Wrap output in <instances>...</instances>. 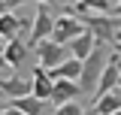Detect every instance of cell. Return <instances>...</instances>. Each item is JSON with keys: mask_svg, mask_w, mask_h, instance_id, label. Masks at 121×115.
I'll return each instance as SVG.
<instances>
[{"mask_svg": "<svg viewBox=\"0 0 121 115\" xmlns=\"http://www.w3.org/2000/svg\"><path fill=\"white\" fill-rule=\"evenodd\" d=\"M109 58H112L109 45L97 43V45H94V52L82 61V73H79V82H76L82 94H91V97H94V88H97V82H100V76H103Z\"/></svg>", "mask_w": 121, "mask_h": 115, "instance_id": "6da1fadb", "label": "cell"}, {"mask_svg": "<svg viewBox=\"0 0 121 115\" xmlns=\"http://www.w3.org/2000/svg\"><path fill=\"white\" fill-rule=\"evenodd\" d=\"M82 24H85L88 33H94L97 43H103V45L112 43V40H115V30L121 27V21L115 18V15H97V12H88L85 18H82Z\"/></svg>", "mask_w": 121, "mask_h": 115, "instance_id": "7a4b0ae2", "label": "cell"}, {"mask_svg": "<svg viewBox=\"0 0 121 115\" xmlns=\"http://www.w3.org/2000/svg\"><path fill=\"white\" fill-rule=\"evenodd\" d=\"M36 6V15H33V24H30V36L27 45H39L43 40L52 36V27H55V15L48 9V3H33Z\"/></svg>", "mask_w": 121, "mask_h": 115, "instance_id": "3957f363", "label": "cell"}, {"mask_svg": "<svg viewBox=\"0 0 121 115\" xmlns=\"http://www.w3.org/2000/svg\"><path fill=\"white\" fill-rule=\"evenodd\" d=\"M33 55H36V61H39V70H55V67H60L67 58H70V52H67V45H58L52 43V40H43L39 45H33Z\"/></svg>", "mask_w": 121, "mask_h": 115, "instance_id": "277c9868", "label": "cell"}, {"mask_svg": "<svg viewBox=\"0 0 121 115\" xmlns=\"http://www.w3.org/2000/svg\"><path fill=\"white\" fill-rule=\"evenodd\" d=\"M82 33H85V24H82L79 18H73V15H58L48 40L58 43V45H70L76 36H82Z\"/></svg>", "mask_w": 121, "mask_h": 115, "instance_id": "5b68a950", "label": "cell"}, {"mask_svg": "<svg viewBox=\"0 0 121 115\" xmlns=\"http://www.w3.org/2000/svg\"><path fill=\"white\" fill-rule=\"evenodd\" d=\"M118 76H121V67H118V55L109 58V64H106L103 76H100V82H97V88H94V100H100V97H106V94H112L115 88H118Z\"/></svg>", "mask_w": 121, "mask_h": 115, "instance_id": "8992f818", "label": "cell"}, {"mask_svg": "<svg viewBox=\"0 0 121 115\" xmlns=\"http://www.w3.org/2000/svg\"><path fill=\"white\" fill-rule=\"evenodd\" d=\"M0 94H6L9 100H21V97H30V79L24 76H0Z\"/></svg>", "mask_w": 121, "mask_h": 115, "instance_id": "52a82bcc", "label": "cell"}, {"mask_svg": "<svg viewBox=\"0 0 121 115\" xmlns=\"http://www.w3.org/2000/svg\"><path fill=\"white\" fill-rule=\"evenodd\" d=\"M52 88H55V82L48 79V73H45V70L36 67V70L30 73V97L48 103V100H52Z\"/></svg>", "mask_w": 121, "mask_h": 115, "instance_id": "ba28073f", "label": "cell"}, {"mask_svg": "<svg viewBox=\"0 0 121 115\" xmlns=\"http://www.w3.org/2000/svg\"><path fill=\"white\" fill-rule=\"evenodd\" d=\"M79 94H82V91H79L76 82L60 79V82H55V88H52V100H48V103H55V109H58V106H67V103H76Z\"/></svg>", "mask_w": 121, "mask_h": 115, "instance_id": "9c48e42d", "label": "cell"}, {"mask_svg": "<svg viewBox=\"0 0 121 115\" xmlns=\"http://www.w3.org/2000/svg\"><path fill=\"white\" fill-rule=\"evenodd\" d=\"M79 73H82V61L67 58L60 67L48 70V79H52V82H60V79H67V82H79Z\"/></svg>", "mask_w": 121, "mask_h": 115, "instance_id": "30bf717a", "label": "cell"}, {"mask_svg": "<svg viewBox=\"0 0 121 115\" xmlns=\"http://www.w3.org/2000/svg\"><path fill=\"white\" fill-rule=\"evenodd\" d=\"M3 58H6V67H21L24 58H27V43H24V40H9V43H3Z\"/></svg>", "mask_w": 121, "mask_h": 115, "instance_id": "8fae6325", "label": "cell"}, {"mask_svg": "<svg viewBox=\"0 0 121 115\" xmlns=\"http://www.w3.org/2000/svg\"><path fill=\"white\" fill-rule=\"evenodd\" d=\"M94 45H97V40H94V33H82V36H76L73 43L67 45V52H70V58H76V61H85V58L94 52Z\"/></svg>", "mask_w": 121, "mask_h": 115, "instance_id": "7c38bea8", "label": "cell"}, {"mask_svg": "<svg viewBox=\"0 0 121 115\" xmlns=\"http://www.w3.org/2000/svg\"><path fill=\"white\" fill-rule=\"evenodd\" d=\"M9 106H15L24 115H48V103L36 100V97H21V100H9Z\"/></svg>", "mask_w": 121, "mask_h": 115, "instance_id": "4fadbf2b", "label": "cell"}, {"mask_svg": "<svg viewBox=\"0 0 121 115\" xmlns=\"http://www.w3.org/2000/svg\"><path fill=\"white\" fill-rule=\"evenodd\" d=\"M94 109H97V115L121 112V91H112V94H106V97H100V100H94Z\"/></svg>", "mask_w": 121, "mask_h": 115, "instance_id": "5bb4252c", "label": "cell"}, {"mask_svg": "<svg viewBox=\"0 0 121 115\" xmlns=\"http://www.w3.org/2000/svg\"><path fill=\"white\" fill-rule=\"evenodd\" d=\"M82 112H85L82 103H67V106H58L52 115H82Z\"/></svg>", "mask_w": 121, "mask_h": 115, "instance_id": "9a60e30c", "label": "cell"}, {"mask_svg": "<svg viewBox=\"0 0 121 115\" xmlns=\"http://www.w3.org/2000/svg\"><path fill=\"white\" fill-rule=\"evenodd\" d=\"M15 6H18V3H9V0H0V18H3V15H9V12H15Z\"/></svg>", "mask_w": 121, "mask_h": 115, "instance_id": "2e32d148", "label": "cell"}, {"mask_svg": "<svg viewBox=\"0 0 121 115\" xmlns=\"http://www.w3.org/2000/svg\"><path fill=\"white\" fill-rule=\"evenodd\" d=\"M0 115H24V112H18V109H15V106H9V103H6V106H3V109H0Z\"/></svg>", "mask_w": 121, "mask_h": 115, "instance_id": "e0dca14e", "label": "cell"}, {"mask_svg": "<svg viewBox=\"0 0 121 115\" xmlns=\"http://www.w3.org/2000/svg\"><path fill=\"white\" fill-rule=\"evenodd\" d=\"M0 70H6V58H3V43H0Z\"/></svg>", "mask_w": 121, "mask_h": 115, "instance_id": "ac0fdd59", "label": "cell"}, {"mask_svg": "<svg viewBox=\"0 0 121 115\" xmlns=\"http://www.w3.org/2000/svg\"><path fill=\"white\" fill-rule=\"evenodd\" d=\"M112 43H118V49H121V27L115 30V40H112Z\"/></svg>", "mask_w": 121, "mask_h": 115, "instance_id": "d6986e66", "label": "cell"}, {"mask_svg": "<svg viewBox=\"0 0 121 115\" xmlns=\"http://www.w3.org/2000/svg\"><path fill=\"white\" fill-rule=\"evenodd\" d=\"M112 15H115V18L121 21V3H115V12H112Z\"/></svg>", "mask_w": 121, "mask_h": 115, "instance_id": "ffe728a7", "label": "cell"}, {"mask_svg": "<svg viewBox=\"0 0 121 115\" xmlns=\"http://www.w3.org/2000/svg\"><path fill=\"white\" fill-rule=\"evenodd\" d=\"M82 115H97V109H94V106H91V109H85V112Z\"/></svg>", "mask_w": 121, "mask_h": 115, "instance_id": "44dd1931", "label": "cell"}, {"mask_svg": "<svg viewBox=\"0 0 121 115\" xmlns=\"http://www.w3.org/2000/svg\"><path fill=\"white\" fill-rule=\"evenodd\" d=\"M118 67H121V52H118Z\"/></svg>", "mask_w": 121, "mask_h": 115, "instance_id": "7402d4cb", "label": "cell"}]
</instances>
